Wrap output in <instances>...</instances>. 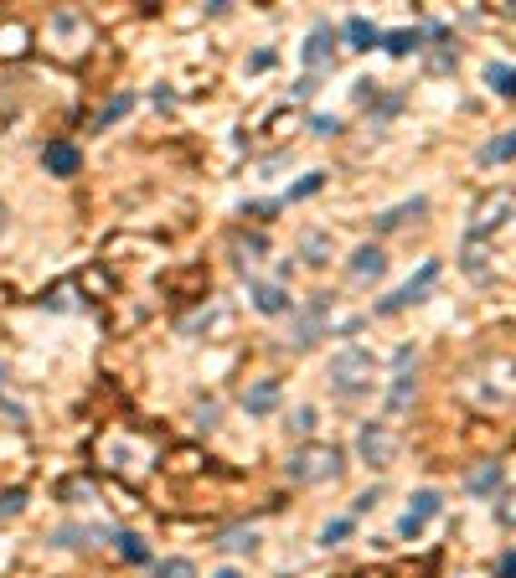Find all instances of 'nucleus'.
<instances>
[{"label": "nucleus", "mask_w": 516, "mask_h": 578, "mask_svg": "<svg viewBox=\"0 0 516 578\" xmlns=\"http://www.w3.org/2000/svg\"><path fill=\"white\" fill-rule=\"evenodd\" d=\"M485 83H491V88H496L501 98H516V67L491 63V67H485Z\"/></svg>", "instance_id": "f3484780"}, {"label": "nucleus", "mask_w": 516, "mask_h": 578, "mask_svg": "<svg viewBox=\"0 0 516 578\" xmlns=\"http://www.w3.org/2000/svg\"><path fill=\"white\" fill-rule=\"evenodd\" d=\"M0 398H5V372H0Z\"/></svg>", "instance_id": "c9c22d12"}, {"label": "nucleus", "mask_w": 516, "mask_h": 578, "mask_svg": "<svg viewBox=\"0 0 516 578\" xmlns=\"http://www.w3.org/2000/svg\"><path fill=\"white\" fill-rule=\"evenodd\" d=\"M321 186H325L321 171H315V176H305V181H294V186H290V202H305V196H315Z\"/></svg>", "instance_id": "393cba45"}, {"label": "nucleus", "mask_w": 516, "mask_h": 578, "mask_svg": "<svg viewBox=\"0 0 516 578\" xmlns=\"http://www.w3.org/2000/svg\"><path fill=\"white\" fill-rule=\"evenodd\" d=\"M496 578H516V547H511V553H501V563H496Z\"/></svg>", "instance_id": "c756f323"}, {"label": "nucleus", "mask_w": 516, "mask_h": 578, "mask_svg": "<svg viewBox=\"0 0 516 578\" xmlns=\"http://www.w3.org/2000/svg\"><path fill=\"white\" fill-rule=\"evenodd\" d=\"M356 454H362L372 470H387L398 460V434L387 429L382 418H372V424H362V434H356Z\"/></svg>", "instance_id": "7ed1b4c3"}, {"label": "nucleus", "mask_w": 516, "mask_h": 578, "mask_svg": "<svg viewBox=\"0 0 516 578\" xmlns=\"http://www.w3.org/2000/svg\"><path fill=\"white\" fill-rule=\"evenodd\" d=\"M310 129H315V135H336L341 119H336V114H315V119H310Z\"/></svg>", "instance_id": "c85d7f7f"}, {"label": "nucleus", "mask_w": 516, "mask_h": 578, "mask_svg": "<svg viewBox=\"0 0 516 578\" xmlns=\"http://www.w3.org/2000/svg\"><path fill=\"white\" fill-rule=\"evenodd\" d=\"M423 207H429V202H423V196H413V202H403V207H392V212H382V217H377V227H382V233H387V227H403L408 217H419Z\"/></svg>", "instance_id": "6ab92c4d"}, {"label": "nucleus", "mask_w": 516, "mask_h": 578, "mask_svg": "<svg viewBox=\"0 0 516 578\" xmlns=\"http://www.w3.org/2000/svg\"><path fill=\"white\" fill-rule=\"evenodd\" d=\"M434 512H439V491H419V496H413V506L403 512V522H398V537H408V543H413V537L429 527V516H434Z\"/></svg>", "instance_id": "6e6552de"}, {"label": "nucleus", "mask_w": 516, "mask_h": 578, "mask_svg": "<svg viewBox=\"0 0 516 578\" xmlns=\"http://www.w3.org/2000/svg\"><path fill=\"white\" fill-rule=\"evenodd\" d=\"M5 223H11V217H5V202H0V233H5Z\"/></svg>", "instance_id": "f704fd0d"}, {"label": "nucleus", "mask_w": 516, "mask_h": 578, "mask_svg": "<svg viewBox=\"0 0 516 578\" xmlns=\"http://www.w3.org/2000/svg\"><path fill=\"white\" fill-rule=\"evenodd\" d=\"M300 254H305L310 269H321L325 258H331V233H321V227H310L305 238H300Z\"/></svg>", "instance_id": "2eb2a0df"}, {"label": "nucleus", "mask_w": 516, "mask_h": 578, "mask_svg": "<svg viewBox=\"0 0 516 578\" xmlns=\"http://www.w3.org/2000/svg\"><path fill=\"white\" fill-rule=\"evenodd\" d=\"M382 274H387V254L377 248V243H362V248L352 254V279L367 284V279H382Z\"/></svg>", "instance_id": "1a4fd4ad"}, {"label": "nucleus", "mask_w": 516, "mask_h": 578, "mask_svg": "<svg viewBox=\"0 0 516 578\" xmlns=\"http://www.w3.org/2000/svg\"><path fill=\"white\" fill-rule=\"evenodd\" d=\"M248 67H253V73H263V67H274V52H253V63H248Z\"/></svg>", "instance_id": "473e14b6"}, {"label": "nucleus", "mask_w": 516, "mask_h": 578, "mask_svg": "<svg viewBox=\"0 0 516 578\" xmlns=\"http://www.w3.org/2000/svg\"><path fill=\"white\" fill-rule=\"evenodd\" d=\"M315 418H321L315 408H300V414L290 418V429H294V434H315Z\"/></svg>", "instance_id": "cd10ccee"}, {"label": "nucleus", "mask_w": 516, "mask_h": 578, "mask_svg": "<svg viewBox=\"0 0 516 578\" xmlns=\"http://www.w3.org/2000/svg\"><path fill=\"white\" fill-rule=\"evenodd\" d=\"M114 547H119V558H124V563H134V568H145V563H150V547H145V537H134V532H114Z\"/></svg>", "instance_id": "dca6fc26"}, {"label": "nucleus", "mask_w": 516, "mask_h": 578, "mask_svg": "<svg viewBox=\"0 0 516 578\" xmlns=\"http://www.w3.org/2000/svg\"><path fill=\"white\" fill-rule=\"evenodd\" d=\"M377 501H382V491H377V485H372V491H362V496L352 501L356 512H372V506H377Z\"/></svg>", "instance_id": "7c9ffc66"}, {"label": "nucleus", "mask_w": 516, "mask_h": 578, "mask_svg": "<svg viewBox=\"0 0 516 578\" xmlns=\"http://www.w3.org/2000/svg\"><path fill=\"white\" fill-rule=\"evenodd\" d=\"M155 578H196V563L192 558H161L155 563Z\"/></svg>", "instance_id": "5701e85b"}, {"label": "nucleus", "mask_w": 516, "mask_h": 578, "mask_svg": "<svg viewBox=\"0 0 516 578\" xmlns=\"http://www.w3.org/2000/svg\"><path fill=\"white\" fill-rule=\"evenodd\" d=\"M42 171H52V176H78L83 171V150L67 140H47L42 144Z\"/></svg>", "instance_id": "423d86ee"}, {"label": "nucleus", "mask_w": 516, "mask_h": 578, "mask_svg": "<svg viewBox=\"0 0 516 578\" xmlns=\"http://www.w3.org/2000/svg\"><path fill=\"white\" fill-rule=\"evenodd\" d=\"M496 522H501V527H516V485L496 501Z\"/></svg>", "instance_id": "a878e982"}, {"label": "nucleus", "mask_w": 516, "mask_h": 578, "mask_svg": "<svg viewBox=\"0 0 516 578\" xmlns=\"http://www.w3.org/2000/svg\"><path fill=\"white\" fill-rule=\"evenodd\" d=\"M243 408H248L253 418L274 414V408H279V383H274V377H263V383H253L248 393H243Z\"/></svg>", "instance_id": "9b49d317"}, {"label": "nucleus", "mask_w": 516, "mask_h": 578, "mask_svg": "<svg viewBox=\"0 0 516 578\" xmlns=\"http://www.w3.org/2000/svg\"><path fill=\"white\" fill-rule=\"evenodd\" d=\"M496 485H501V465H496V460H485V465L470 475V491H475V496H491Z\"/></svg>", "instance_id": "412c9836"}, {"label": "nucleus", "mask_w": 516, "mask_h": 578, "mask_svg": "<svg viewBox=\"0 0 516 578\" xmlns=\"http://www.w3.org/2000/svg\"><path fill=\"white\" fill-rule=\"evenodd\" d=\"M26 512V491H5L0 496V516H21Z\"/></svg>", "instance_id": "bb28decb"}, {"label": "nucleus", "mask_w": 516, "mask_h": 578, "mask_svg": "<svg viewBox=\"0 0 516 578\" xmlns=\"http://www.w3.org/2000/svg\"><path fill=\"white\" fill-rule=\"evenodd\" d=\"M238 248L248 254V264H253V258H263V238H258V233H253V238H243Z\"/></svg>", "instance_id": "2f4dec72"}, {"label": "nucleus", "mask_w": 516, "mask_h": 578, "mask_svg": "<svg viewBox=\"0 0 516 578\" xmlns=\"http://www.w3.org/2000/svg\"><path fill=\"white\" fill-rule=\"evenodd\" d=\"M516 155V129L511 135H501V140H491V144H481V161L485 165H501V161H511Z\"/></svg>", "instance_id": "a211bd4d"}, {"label": "nucleus", "mask_w": 516, "mask_h": 578, "mask_svg": "<svg viewBox=\"0 0 516 578\" xmlns=\"http://www.w3.org/2000/svg\"><path fill=\"white\" fill-rule=\"evenodd\" d=\"M253 305L258 315H294V300L284 284H253Z\"/></svg>", "instance_id": "9d476101"}, {"label": "nucleus", "mask_w": 516, "mask_h": 578, "mask_svg": "<svg viewBox=\"0 0 516 578\" xmlns=\"http://www.w3.org/2000/svg\"><path fill=\"white\" fill-rule=\"evenodd\" d=\"M423 36H429V32H419V26H403V32H382V47L392 52V57H408V52H419V47H423Z\"/></svg>", "instance_id": "ddd939ff"}, {"label": "nucleus", "mask_w": 516, "mask_h": 578, "mask_svg": "<svg viewBox=\"0 0 516 578\" xmlns=\"http://www.w3.org/2000/svg\"><path fill=\"white\" fill-rule=\"evenodd\" d=\"M413 393H419L413 367H398V377H392V398H387V414H403L408 403H413Z\"/></svg>", "instance_id": "4468645a"}, {"label": "nucleus", "mask_w": 516, "mask_h": 578, "mask_svg": "<svg viewBox=\"0 0 516 578\" xmlns=\"http://www.w3.org/2000/svg\"><path fill=\"white\" fill-rule=\"evenodd\" d=\"M325 310H331V294H315V300L294 315V325H290L294 352H305V346H315V341L325 336Z\"/></svg>", "instance_id": "39448f33"}, {"label": "nucleus", "mask_w": 516, "mask_h": 578, "mask_svg": "<svg viewBox=\"0 0 516 578\" xmlns=\"http://www.w3.org/2000/svg\"><path fill=\"white\" fill-rule=\"evenodd\" d=\"M284 470H290V481H300V485H325L346 470V454H341L336 444H300V450L284 460Z\"/></svg>", "instance_id": "f257e3e1"}, {"label": "nucleus", "mask_w": 516, "mask_h": 578, "mask_svg": "<svg viewBox=\"0 0 516 578\" xmlns=\"http://www.w3.org/2000/svg\"><path fill=\"white\" fill-rule=\"evenodd\" d=\"M212 578H243V573H238V568H217Z\"/></svg>", "instance_id": "72a5a7b5"}, {"label": "nucleus", "mask_w": 516, "mask_h": 578, "mask_svg": "<svg viewBox=\"0 0 516 578\" xmlns=\"http://www.w3.org/2000/svg\"><path fill=\"white\" fill-rule=\"evenodd\" d=\"M346 537H352V516H336V522H325V527H321V543L325 547L346 543Z\"/></svg>", "instance_id": "b1692460"}, {"label": "nucleus", "mask_w": 516, "mask_h": 578, "mask_svg": "<svg viewBox=\"0 0 516 578\" xmlns=\"http://www.w3.org/2000/svg\"><path fill=\"white\" fill-rule=\"evenodd\" d=\"M129 109H134V94H119V98H109V109H104V114L94 119V129H109L114 119H124Z\"/></svg>", "instance_id": "4be33fe9"}, {"label": "nucleus", "mask_w": 516, "mask_h": 578, "mask_svg": "<svg viewBox=\"0 0 516 578\" xmlns=\"http://www.w3.org/2000/svg\"><path fill=\"white\" fill-rule=\"evenodd\" d=\"M217 547H223V553H253L258 532L253 527H233V532H223V543H217Z\"/></svg>", "instance_id": "aec40b11"}, {"label": "nucleus", "mask_w": 516, "mask_h": 578, "mask_svg": "<svg viewBox=\"0 0 516 578\" xmlns=\"http://www.w3.org/2000/svg\"><path fill=\"white\" fill-rule=\"evenodd\" d=\"M336 63V32H331V26H315V32H310V42H305V67H310V78H315V73H325V67Z\"/></svg>", "instance_id": "0eeeda50"}, {"label": "nucleus", "mask_w": 516, "mask_h": 578, "mask_svg": "<svg viewBox=\"0 0 516 578\" xmlns=\"http://www.w3.org/2000/svg\"><path fill=\"white\" fill-rule=\"evenodd\" d=\"M439 284V264L434 258H429V264H423L419 274H413V279H408L403 289H392V294H387L382 305H377V315H398V310H408V305H419L423 294H429V289Z\"/></svg>", "instance_id": "20e7f679"}, {"label": "nucleus", "mask_w": 516, "mask_h": 578, "mask_svg": "<svg viewBox=\"0 0 516 578\" xmlns=\"http://www.w3.org/2000/svg\"><path fill=\"white\" fill-rule=\"evenodd\" d=\"M331 387H336L341 398H362L372 387V352L346 346V352L331 356Z\"/></svg>", "instance_id": "f03ea898"}, {"label": "nucleus", "mask_w": 516, "mask_h": 578, "mask_svg": "<svg viewBox=\"0 0 516 578\" xmlns=\"http://www.w3.org/2000/svg\"><path fill=\"white\" fill-rule=\"evenodd\" d=\"M346 42H352L356 52H372V47H382V32H377L367 16H352L346 21Z\"/></svg>", "instance_id": "f8f14e48"}]
</instances>
